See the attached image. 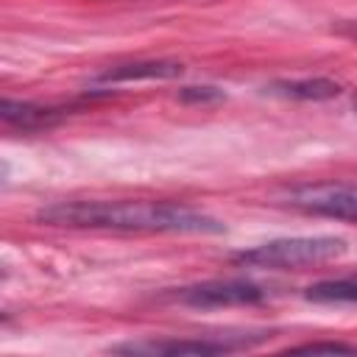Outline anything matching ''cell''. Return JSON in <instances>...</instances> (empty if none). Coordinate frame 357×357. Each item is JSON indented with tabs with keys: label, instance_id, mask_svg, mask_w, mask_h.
<instances>
[{
	"label": "cell",
	"instance_id": "obj_1",
	"mask_svg": "<svg viewBox=\"0 0 357 357\" xmlns=\"http://www.w3.org/2000/svg\"><path fill=\"white\" fill-rule=\"evenodd\" d=\"M50 226L114 229V231H167V234H215L223 223L206 212L170 201H67L36 215Z\"/></svg>",
	"mask_w": 357,
	"mask_h": 357
},
{
	"label": "cell",
	"instance_id": "obj_2",
	"mask_svg": "<svg viewBox=\"0 0 357 357\" xmlns=\"http://www.w3.org/2000/svg\"><path fill=\"white\" fill-rule=\"evenodd\" d=\"M346 240L335 234H310V237H279L271 243H262L257 248L234 254L237 262L254 265V268H276V271H290V268H310L321 262H332L346 254Z\"/></svg>",
	"mask_w": 357,
	"mask_h": 357
},
{
	"label": "cell",
	"instance_id": "obj_3",
	"mask_svg": "<svg viewBox=\"0 0 357 357\" xmlns=\"http://www.w3.org/2000/svg\"><path fill=\"white\" fill-rule=\"evenodd\" d=\"M268 296H271L268 287L245 279H212L173 293V298L187 307H243V304H259Z\"/></svg>",
	"mask_w": 357,
	"mask_h": 357
},
{
	"label": "cell",
	"instance_id": "obj_4",
	"mask_svg": "<svg viewBox=\"0 0 357 357\" xmlns=\"http://www.w3.org/2000/svg\"><path fill=\"white\" fill-rule=\"evenodd\" d=\"M287 204L301 209V212H310V215H324V218L357 223V187L307 184V187H296L287 195Z\"/></svg>",
	"mask_w": 357,
	"mask_h": 357
},
{
	"label": "cell",
	"instance_id": "obj_5",
	"mask_svg": "<svg viewBox=\"0 0 357 357\" xmlns=\"http://www.w3.org/2000/svg\"><path fill=\"white\" fill-rule=\"evenodd\" d=\"M231 343L223 340H148V343H120L112 351H123V354H220V351H231Z\"/></svg>",
	"mask_w": 357,
	"mask_h": 357
},
{
	"label": "cell",
	"instance_id": "obj_6",
	"mask_svg": "<svg viewBox=\"0 0 357 357\" xmlns=\"http://www.w3.org/2000/svg\"><path fill=\"white\" fill-rule=\"evenodd\" d=\"M271 95L293 98V100H326L340 95V84L329 78H293V81H276L265 86Z\"/></svg>",
	"mask_w": 357,
	"mask_h": 357
},
{
	"label": "cell",
	"instance_id": "obj_7",
	"mask_svg": "<svg viewBox=\"0 0 357 357\" xmlns=\"http://www.w3.org/2000/svg\"><path fill=\"white\" fill-rule=\"evenodd\" d=\"M184 67L178 61H134V64H117L106 73H100V81H139V78H176Z\"/></svg>",
	"mask_w": 357,
	"mask_h": 357
},
{
	"label": "cell",
	"instance_id": "obj_8",
	"mask_svg": "<svg viewBox=\"0 0 357 357\" xmlns=\"http://www.w3.org/2000/svg\"><path fill=\"white\" fill-rule=\"evenodd\" d=\"M0 117L6 126H17L22 131L28 128H39L53 117V109H42V106H31V103H17V100H3L0 103Z\"/></svg>",
	"mask_w": 357,
	"mask_h": 357
},
{
	"label": "cell",
	"instance_id": "obj_9",
	"mask_svg": "<svg viewBox=\"0 0 357 357\" xmlns=\"http://www.w3.org/2000/svg\"><path fill=\"white\" fill-rule=\"evenodd\" d=\"M304 296L318 304H357V282L354 279L318 282V284H310Z\"/></svg>",
	"mask_w": 357,
	"mask_h": 357
},
{
	"label": "cell",
	"instance_id": "obj_10",
	"mask_svg": "<svg viewBox=\"0 0 357 357\" xmlns=\"http://www.w3.org/2000/svg\"><path fill=\"white\" fill-rule=\"evenodd\" d=\"M290 351L293 354H321V351L324 354H354L357 349L349 346V343H337V340L332 343L329 340V343H301V346H293Z\"/></svg>",
	"mask_w": 357,
	"mask_h": 357
},
{
	"label": "cell",
	"instance_id": "obj_11",
	"mask_svg": "<svg viewBox=\"0 0 357 357\" xmlns=\"http://www.w3.org/2000/svg\"><path fill=\"white\" fill-rule=\"evenodd\" d=\"M181 98L184 100H206V98H220V92L212 89V86H187L181 92Z\"/></svg>",
	"mask_w": 357,
	"mask_h": 357
},
{
	"label": "cell",
	"instance_id": "obj_12",
	"mask_svg": "<svg viewBox=\"0 0 357 357\" xmlns=\"http://www.w3.org/2000/svg\"><path fill=\"white\" fill-rule=\"evenodd\" d=\"M351 106H354V112H357V95H354V100H351Z\"/></svg>",
	"mask_w": 357,
	"mask_h": 357
}]
</instances>
